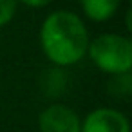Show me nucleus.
Returning <instances> with one entry per match:
<instances>
[{
    "instance_id": "f257e3e1",
    "label": "nucleus",
    "mask_w": 132,
    "mask_h": 132,
    "mask_svg": "<svg viewBox=\"0 0 132 132\" xmlns=\"http://www.w3.org/2000/svg\"><path fill=\"white\" fill-rule=\"evenodd\" d=\"M89 31L83 20L67 9L53 11L40 27V45L47 60L56 67L81 62L89 49Z\"/></svg>"
},
{
    "instance_id": "f03ea898",
    "label": "nucleus",
    "mask_w": 132,
    "mask_h": 132,
    "mask_svg": "<svg viewBox=\"0 0 132 132\" xmlns=\"http://www.w3.org/2000/svg\"><path fill=\"white\" fill-rule=\"evenodd\" d=\"M87 54L100 71H103L110 76L130 72L132 42L127 36H121L116 33L100 35L89 42Z\"/></svg>"
},
{
    "instance_id": "7ed1b4c3",
    "label": "nucleus",
    "mask_w": 132,
    "mask_h": 132,
    "mask_svg": "<svg viewBox=\"0 0 132 132\" xmlns=\"http://www.w3.org/2000/svg\"><path fill=\"white\" fill-rule=\"evenodd\" d=\"M38 128L40 132H80L81 119L71 107L63 103H53L40 112Z\"/></svg>"
},
{
    "instance_id": "20e7f679",
    "label": "nucleus",
    "mask_w": 132,
    "mask_h": 132,
    "mask_svg": "<svg viewBox=\"0 0 132 132\" xmlns=\"http://www.w3.org/2000/svg\"><path fill=\"white\" fill-rule=\"evenodd\" d=\"M80 132H130V123L123 112L100 107L83 118Z\"/></svg>"
},
{
    "instance_id": "39448f33",
    "label": "nucleus",
    "mask_w": 132,
    "mask_h": 132,
    "mask_svg": "<svg viewBox=\"0 0 132 132\" xmlns=\"http://www.w3.org/2000/svg\"><path fill=\"white\" fill-rule=\"evenodd\" d=\"M80 6L89 20L107 22L118 13L121 0H80Z\"/></svg>"
},
{
    "instance_id": "423d86ee",
    "label": "nucleus",
    "mask_w": 132,
    "mask_h": 132,
    "mask_svg": "<svg viewBox=\"0 0 132 132\" xmlns=\"http://www.w3.org/2000/svg\"><path fill=\"white\" fill-rule=\"evenodd\" d=\"M40 85H42V90H44L45 96H49V98H58V96H62V94L65 92V89H67V74H65V71H63L62 67H56V65H54V67H51V69L44 71Z\"/></svg>"
},
{
    "instance_id": "0eeeda50",
    "label": "nucleus",
    "mask_w": 132,
    "mask_h": 132,
    "mask_svg": "<svg viewBox=\"0 0 132 132\" xmlns=\"http://www.w3.org/2000/svg\"><path fill=\"white\" fill-rule=\"evenodd\" d=\"M109 92L114 98H128L132 94V78H130V72L114 74L112 80L109 81Z\"/></svg>"
},
{
    "instance_id": "6e6552de",
    "label": "nucleus",
    "mask_w": 132,
    "mask_h": 132,
    "mask_svg": "<svg viewBox=\"0 0 132 132\" xmlns=\"http://www.w3.org/2000/svg\"><path fill=\"white\" fill-rule=\"evenodd\" d=\"M18 0H0V27L7 26L16 15Z\"/></svg>"
},
{
    "instance_id": "1a4fd4ad",
    "label": "nucleus",
    "mask_w": 132,
    "mask_h": 132,
    "mask_svg": "<svg viewBox=\"0 0 132 132\" xmlns=\"http://www.w3.org/2000/svg\"><path fill=\"white\" fill-rule=\"evenodd\" d=\"M18 2L26 4V6H29V7H44V6L51 4L53 0H18Z\"/></svg>"
}]
</instances>
